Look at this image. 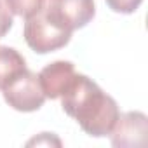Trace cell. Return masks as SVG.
I'll return each mask as SVG.
<instances>
[{
  "label": "cell",
  "instance_id": "6da1fadb",
  "mask_svg": "<svg viewBox=\"0 0 148 148\" xmlns=\"http://www.w3.org/2000/svg\"><path fill=\"white\" fill-rule=\"evenodd\" d=\"M59 98L66 115L75 119L79 125L94 138L110 136L120 115L117 101L92 79L80 73L73 75Z\"/></svg>",
  "mask_w": 148,
  "mask_h": 148
},
{
  "label": "cell",
  "instance_id": "7a4b0ae2",
  "mask_svg": "<svg viewBox=\"0 0 148 148\" xmlns=\"http://www.w3.org/2000/svg\"><path fill=\"white\" fill-rule=\"evenodd\" d=\"M23 35H25L28 47L38 54H47V52L58 51V49L64 47L71 38V32L63 30L58 25H54L45 16L44 9L38 11L37 14L26 18Z\"/></svg>",
  "mask_w": 148,
  "mask_h": 148
},
{
  "label": "cell",
  "instance_id": "3957f363",
  "mask_svg": "<svg viewBox=\"0 0 148 148\" xmlns=\"http://www.w3.org/2000/svg\"><path fill=\"white\" fill-rule=\"evenodd\" d=\"M2 92L5 103L18 112H35L47 99L42 91L38 75L30 71L28 68L18 73L2 89Z\"/></svg>",
  "mask_w": 148,
  "mask_h": 148
},
{
  "label": "cell",
  "instance_id": "277c9868",
  "mask_svg": "<svg viewBox=\"0 0 148 148\" xmlns=\"http://www.w3.org/2000/svg\"><path fill=\"white\" fill-rule=\"evenodd\" d=\"M45 16L63 30L73 32L84 28L96 14L94 0H47Z\"/></svg>",
  "mask_w": 148,
  "mask_h": 148
},
{
  "label": "cell",
  "instance_id": "5b68a950",
  "mask_svg": "<svg viewBox=\"0 0 148 148\" xmlns=\"http://www.w3.org/2000/svg\"><path fill=\"white\" fill-rule=\"evenodd\" d=\"M148 119L141 112H127L119 115L110 136L113 146H141L146 143Z\"/></svg>",
  "mask_w": 148,
  "mask_h": 148
},
{
  "label": "cell",
  "instance_id": "8992f818",
  "mask_svg": "<svg viewBox=\"0 0 148 148\" xmlns=\"http://www.w3.org/2000/svg\"><path fill=\"white\" fill-rule=\"evenodd\" d=\"M73 75H75V66L70 61H54L47 64L38 73V80L45 98L58 99L73 79Z\"/></svg>",
  "mask_w": 148,
  "mask_h": 148
},
{
  "label": "cell",
  "instance_id": "52a82bcc",
  "mask_svg": "<svg viewBox=\"0 0 148 148\" xmlns=\"http://www.w3.org/2000/svg\"><path fill=\"white\" fill-rule=\"evenodd\" d=\"M23 70H26L25 58L12 47L0 45V91Z\"/></svg>",
  "mask_w": 148,
  "mask_h": 148
},
{
  "label": "cell",
  "instance_id": "ba28073f",
  "mask_svg": "<svg viewBox=\"0 0 148 148\" xmlns=\"http://www.w3.org/2000/svg\"><path fill=\"white\" fill-rule=\"evenodd\" d=\"M5 4L12 14L26 19V18H30L44 9L45 0H5Z\"/></svg>",
  "mask_w": 148,
  "mask_h": 148
},
{
  "label": "cell",
  "instance_id": "9c48e42d",
  "mask_svg": "<svg viewBox=\"0 0 148 148\" xmlns=\"http://www.w3.org/2000/svg\"><path fill=\"white\" fill-rule=\"evenodd\" d=\"M143 0H106V4L112 11L120 12V14H131L134 12Z\"/></svg>",
  "mask_w": 148,
  "mask_h": 148
},
{
  "label": "cell",
  "instance_id": "30bf717a",
  "mask_svg": "<svg viewBox=\"0 0 148 148\" xmlns=\"http://www.w3.org/2000/svg\"><path fill=\"white\" fill-rule=\"evenodd\" d=\"M12 26V16L11 11L7 9V5L4 4V0H0V38L5 37L7 32Z\"/></svg>",
  "mask_w": 148,
  "mask_h": 148
},
{
  "label": "cell",
  "instance_id": "8fae6325",
  "mask_svg": "<svg viewBox=\"0 0 148 148\" xmlns=\"http://www.w3.org/2000/svg\"><path fill=\"white\" fill-rule=\"evenodd\" d=\"M28 145H56V146H61V141L56 136H51L49 132H42L40 138H35V139L28 141Z\"/></svg>",
  "mask_w": 148,
  "mask_h": 148
}]
</instances>
